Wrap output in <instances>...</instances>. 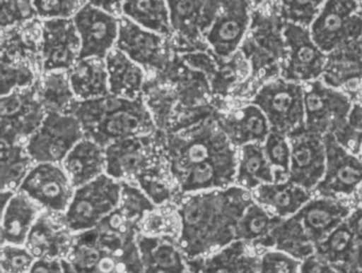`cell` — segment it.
Here are the masks:
<instances>
[{"instance_id": "cell-51", "label": "cell", "mask_w": 362, "mask_h": 273, "mask_svg": "<svg viewBox=\"0 0 362 273\" xmlns=\"http://www.w3.org/2000/svg\"><path fill=\"white\" fill-rule=\"evenodd\" d=\"M346 125L351 131L362 133V101L354 102Z\"/></svg>"}, {"instance_id": "cell-36", "label": "cell", "mask_w": 362, "mask_h": 273, "mask_svg": "<svg viewBox=\"0 0 362 273\" xmlns=\"http://www.w3.org/2000/svg\"><path fill=\"white\" fill-rule=\"evenodd\" d=\"M35 164L25 143H11L1 140V190H18Z\"/></svg>"}, {"instance_id": "cell-28", "label": "cell", "mask_w": 362, "mask_h": 273, "mask_svg": "<svg viewBox=\"0 0 362 273\" xmlns=\"http://www.w3.org/2000/svg\"><path fill=\"white\" fill-rule=\"evenodd\" d=\"M109 75L110 93L124 99L143 97L146 70L118 49L105 59Z\"/></svg>"}, {"instance_id": "cell-48", "label": "cell", "mask_w": 362, "mask_h": 273, "mask_svg": "<svg viewBox=\"0 0 362 273\" xmlns=\"http://www.w3.org/2000/svg\"><path fill=\"white\" fill-rule=\"evenodd\" d=\"M300 273H341L332 265L319 260L315 254L302 260Z\"/></svg>"}, {"instance_id": "cell-15", "label": "cell", "mask_w": 362, "mask_h": 273, "mask_svg": "<svg viewBox=\"0 0 362 273\" xmlns=\"http://www.w3.org/2000/svg\"><path fill=\"white\" fill-rule=\"evenodd\" d=\"M291 148L289 181L313 192L323 178L326 167L324 135L302 127L287 135Z\"/></svg>"}, {"instance_id": "cell-25", "label": "cell", "mask_w": 362, "mask_h": 273, "mask_svg": "<svg viewBox=\"0 0 362 273\" xmlns=\"http://www.w3.org/2000/svg\"><path fill=\"white\" fill-rule=\"evenodd\" d=\"M44 210L21 190L13 193L1 211V245H25Z\"/></svg>"}, {"instance_id": "cell-42", "label": "cell", "mask_w": 362, "mask_h": 273, "mask_svg": "<svg viewBox=\"0 0 362 273\" xmlns=\"http://www.w3.org/2000/svg\"><path fill=\"white\" fill-rule=\"evenodd\" d=\"M35 262L37 258L26 245H1V273H29Z\"/></svg>"}, {"instance_id": "cell-17", "label": "cell", "mask_w": 362, "mask_h": 273, "mask_svg": "<svg viewBox=\"0 0 362 273\" xmlns=\"http://www.w3.org/2000/svg\"><path fill=\"white\" fill-rule=\"evenodd\" d=\"M351 210L344 201L332 197L311 198L290 220L309 247L315 249L337 226L351 214Z\"/></svg>"}, {"instance_id": "cell-47", "label": "cell", "mask_w": 362, "mask_h": 273, "mask_svg": "<svg viewBox=\"0 0 362 273\" xmlns=\"http://www.w3.org/2000/svg\"><path fill=\"white\" fill-rule=\"evenodd\" d=\"M345 148L362 159V133L351 131L345 125L338 133L334 135Z\"/></svg>"}, {"instance_id": "cell-29", "label": "cell", "mask_w": 362, "mask_h": 273, "mask_svg": "<svg viewBox=\"0 0 362 273\" xmlns=\"http://www.w3.org/2000/svg\"><path fill=\"white\" fill-rule=\"evenodd\" d=\"M252 194L256 202L283 219L296 214L311 199V192L289 180L262 184Z\"/></svg>"}, {"instance_id": "cell-45", "label": "cell", "mask_w": 362, "mask_h": 273, "mask_svg": "<svg viewBox=\"0 0 362 273\" xmlns=\"http://www.w3.org/2000/svg\"><path fill=\"white\" fill-rule=\"evenodd\" d=\"M3 29L37 17L31 0H1Z\"/></svg>"}, {"instance_id": "cell-1", "label": "cell", "mask_w": 362, "mask_h": 273, "mask_svg": "<svg viewBox=\"0 0 362 273\" xmlns=\"http://www.w3.org/2000/svg\"><path fill=\"white\" fill-rule=\"evenodd\" d=\"M162 141L180 197L234 186L238 148L220 126L217 114L182 131L162 133Z\"/></svg>"}, {"instance_id": "cell-3", "label": "cell", "mask_w": 362, "mask_h": 273, "mask_svg": "<svg viewBox=\"0 0 362 273\" xmlns=\"http://www.w3.org/2000/svg\"><path fill=\"white\" fill-rule=\"evenodd\" d=\"M69 114L83 126L86 137L107 147L113 142L156 133L158 131L151 110L143 97L124 99L110 95L77 101Z\"/></svg>"}, {"instance_id": "cell-26", "label": "cell", "mask_w": 362, "mask_h": 273, "mask_svg": "<svg viewBox=\"0 0 362 273\" xmlns=\"http://www.w3.org/2000/svg\"><path fill=\"white\" fill-rule=\"evenodd\" d=\"M76 188L100 176L107 169L105 147L90 138L84 137L76 144L61 163Z\"/></svg>"}, {"instance_id": "cell-35", "label": "cell", "mask_w": 362, "mask_h": 273, "mask_svg": "<svg viewBox=\"0 0 362 273\" xmlns=\"http://www.w3.org/2000/svg\"><path fill=\"white\" fill-rule=\"evenodd\" d=\"M37 95L46 112L69 114L77 102L69 71H43V75L37 83Z\"/></svg>"}, {"instance_id": "cell-24", "label": "cell", "mask_w": 362, "mask_h": 273, "mask_svg": "<svg viewBox=\"0 0 362 273\" xmlns=\"http://www.w3.org/2000/svg\"><path fill=\"white\" fill-rule=\"evenodd\" d=\"M143 273H187V258L179 243L164 237L137 234Z\"/></svg>"}, {"instance_id": "cell-21", "label": "cell", "mask_w": 362, "mask_h": 273, "mask_svg": "<svg viewBox=\"0 0 362 273\" xmlns=\"http://www.w3.org/2000/svg\"><path fill=\"white\" fill-rule=\"evenodd\" d=\"M74 234L62 219V215L42 212L29 233L26 245L37 260H63L73 245Z\"/></svg>"}, {"instance_id": "cell-2", "label": "cell", "mask_w": 362, "mask_h": 273, "mask_svg": "<svg viewBox=\"0 0 362 273\" xmlns=\"http://www.w3.org/2000/svg\"><path fill=\"white\" fill-rule=\"evenodd\" d=\"M253 201L251 190L236 184L180 197L179 245L186 258L207 255L236 241L239 220Z\"/></svg>"}, {"instance_id": "cell-54", "label": "cell", "mask_w": 362, "mask_h": 273, "mask_svg": "<svg viewBox=\"0 0 362 273\" xmlns=\"http://www.w3.org/2000/svg\"><path fill=\"white\" fill-rule=\"evenodd\" d=\"M187 273H190V272H189V270H188V272H187Z\"/></svg>"}, {"instance_id": "cell-37", "label": "cell", "mask_w": 362, "mask_h": 273, "mask_svg": "<svg viewBox=\"0 0 362 273\" xmlns=\"http://www.w3.org/2000/svg\"><path fill=\"white\" fill-rule=\"evenodd\" d=\"M181 217L175 202L158 205L146 214L139 226V234L164 237L179 243L181 235Z\"/></svg>"}, {"instance_id": "cell-27", "label": "cell", "mask_w": 362, "mask_h": 273, "mask_svg": "<svg viewBox=\"0 0 362 273\" xmlns=\"http://www.w3.org/2000/svg\"><path fill=\"white\" fill-rule=\"evenodd\" d=\"M323 78L327 84L349 93L362 89V38L327 54Z\"/></svg>"}, {"instance_id": "cell-38", "label": "cell", "mask_w": 362, "mask_h": 273, "mask_svg": "<svg viewBox=\"0 0 362 273\" xmlns=\"http://www.w3.org/2000/svg\"><path fill=\"white\" fill-rule=\"evenodd\" d=\"M156 207L149 197L136 184L122 182V194L116 210L129 224L137 228V230L146 214Z\"/></svg>"}, {"instance_id": "cell-4", "label": "cell", "mask_w": 362, "mask_h": 273, "mask_svg": "<svg viewBox=\"0 0 362 273\" xmlns=\"http://www.w3.org/2000/svg\"><path fill=\"white\" fill-rule=\"evenodd\" d=\"M136 237L98 228L75 234L63 260L67 273H143Z\"/></svg>"}, {"instance_id": "cell-19", "label": "cell", "mask_w": 362, "mask_h": 273, "mask_svg": "<svg viewBox=\"0 0 362 273\" xmlns=\"http://www.w3.org/2000/svg\"><path fill=\"white\" fill-rule=\"evenodd\" d=\"M167 40L166 36L144 29L122 16L115 48L139 63L146 71H158L166 67L170 57Z\"/></svg>"}, {"instance_id": "cell-39", "label": "cell", "mask_w": 362, "mask_h": 273, "mask_svg": "<svg viewBox=\"0 0 362 273\" xmlns=\"http://www.w3.org/2000/svg\"><path fill=\"white\" fill-rule=\"evenodd\" d=\"M264 154L274 169L275 182L285 181L289 178L291 148L287 135L271 131L262 144Z\"/></svg>"}, {"instance_id": "cell-10", "label": "cell", "mask_w": 362, "mask_h": 273, "mask_svg": "<svg viewBox=\"0 0 362 273\" xmlns=\"http://www.w3.org/2000/svg\"><path fill=\"white\" fill-rule=\"evenodd\" d=\"M353 99L323 78L304 84L305 128L321 135H336L346 125Z\"/></svg>"}, {"instance_id": "cell-46", "label": "cell", "mask_w": 362, "mask_h": 273, "mask_svg": "<svg viewBox=\"0 0 362 273\" xmlns=\"http://www.w3.org/2000/svg\"><path fill=\"white\" fill-rule=\"evenodd\" d=\"M345 220L355 235L356 247H357L355 265L351 273H362V207L351 211Z\"/></svg>"}, {"instance_id": "cell-12", "label": "cell", "mask_w": 362, "mask_h": 273, "mask_svg": "<svg viewBox=\"0 0 362 273\" xmlns=\"http://www.w3.org/2000/svg\"><path fill=\"white\" fill-rule=\"evenodd\" d=\"M84 137L83 126L74 114L47 112L25 146L33 162L61 164Z\"/></svg>"}, {"instance_id": "cell-32", "label": "cell", "mask_w": 362, "mask_h": 273, "mask_svg": "<svg viewBox=\"0 0 362 273\" xmlns=\"http://www.w3.org/2000/svg\"><path fill=\"white\" fill-rule=\"evenodd\" d=\"M272 182H275L274 169L264 154L262 144H247L239 147L235 184L253 192L258 186Z\"/></svg>"}, {"instance_id": "cell-53", "label": "cell", "mask_w": 362, "mask_h": 273, "mask_svg": "<svg viewBox=\"0 0 362 273\" xmlns=\"http://www.w3.org/2000/svg\"><path fill=\"white\" fill-rule=\"evenodd\" d=\"M356 1H357L358 4H361L362 6V0H356Z\"/></svg>"}, {"instance_id": "cell-33", "label": "cell", "mask_w": 362, "mask_h": 273, "mask_svg": "<svg viewBox=\"0 0 362 273\" xmlns=\"http://www.w3.org/2000/svg\"><path fill=\"white\" fill-rule=\"evenodd\" d=\"M122 14L144 29L166 37L175 32L167 0H124Z\"/></svg>"}, {"instance_id": "cell-5", "label": "cell", "mask_w": 362, "mask_h": 273, "mask_svg": "<svg viewBox=\"0 0 362 273\" xmlns=\"http://www.w3.org/2000/svg\"><path fill=\"white\" fill-rule=\"evenodd\" d=\"M252 17L249 0H205L197 28L215 56L228 61L240 51Z\"/></svg>"}, {"instance_id": "cell-50", "label": "cell", "mask_w": 362, "mask_h": 273, "mask_svg": "<svg viewBox=\"0 0 362 273\" xmlns=\"http://www.w3.org/2000/svg\"><path fill=\"white\" fill-rule=\"evenodd\" d=\"M88 4L114 16L122 17L124 0H88Z\"/></svg>"}, {"instance_id": "cell-20", "label": "cell", "mask_w": 362, "mask_h": 273, "mask_svg": "<svg viewBox=\"0 0 362 273\" xmlns=\"http://www.w3.org/2000/svg\"><path fill=\"white\" fill-rule=\"evenodd\" d=\"M119 18L90 4H86L73 17L81 40L80 59H105L115 49L119 34Z\"/></svg>"}, {"instance_id": "cell-30", "label": "cell", "mask_w": 362, "mask_h": 273, "mask_svg": "<svg viewBox=\"0 0 362 273\" xmlns=\"http://www.w3.org/2000/svg\"><path fill=\"white\" fill-rule=\"evenodd\" d=\"M69 75L77 101H88L110 95L105 59H79L69 70Z\"/></svg>"}, {"instance_id": "cell-41", "label": "cell", "mask_w": 362, "mask_h": 273, "mask_svg": "<svg viewBox=\"0 0 362 273\" xmlns=\"http://www.w3.org/2000/svg\"><path fill=\"white\" fill-rule=\"evenodd\" d=\"M35 84V75L29 66L3 59L1 95L13 92L18 89L27 88Z\"/></svg>"}, {"instance_id": "cell-22", "label": "cell", "mask_w": 362, "mask_h": 273, "mask_svg": "<svg viewBox=\"0 0 362 273\" xmlns=\"http://www.w3.org/2000/svg\"><path fill=\"white\" fill-rule=\"evenodd\" d=\"M241 241L200 257L187 260L190 273H258L259 255Z\"/></svg>"}, {"instance_id": "cell-23", "label": "cell", "mask_w": 362, "mask_h": 273, "mask_svg": "<svg viewBox=\"0 0 362 273\" xmlns=\"http://www.w3.org/2000/svg\"><path fill=\"white\" fill-rule=\"evenodd\" d=\"M217 120L237 148L247 144H264L271 133L264 112L250 102L228 114H217Z\"/></svg>"}, {"instance_id": "cell-49", "label": "cell", "mask_w": 362, "mask_h": 273, "mask_svg": "<svg viewBox=\"0 0 362 273\" xmlns=\"http://www.w3.org/2000/svg\"><path fill=\"white\" fill-rule=\"evenodd\" d=\"M29 273H67L64 260H37Z\"/></svg>"}, {"instance_id": "cell-9", "label": "cell", "mask_w": 362, "mask_h": 273, "mask_svg": "<svg viewBox=\"0 0 362 273\" xmlns=\"http://www.w3.org/2000/svg\"><path fill=\"white\" fill-rule=\"evenodd\" d=\"M309 32L326 54L361 40V4L356 0H326Z\"/></svg>"}, {"instance_id": "cell-31", "label": "cell", "mask_w": 362, "mask_h": 273, "mask_svg": "<svg viewBox=\"0 0 362 273\" xmlns=\"http://www.w3.org/2000/svg\"><path fill=\"white\" fill-rule=\"evenodd\" d=\"M356 253L355 235L346 220H344L324 241L315 245L313 254L319 260L332 265L341 273H351Z\"/></svg>"}, {"instance_id": "cell-43", "label": "cell", "mask_w": 362, "mask_h": 273, "mask_svg": "<svg viewBox=\"0 0 362 273\" xmlns=\"http://www.w3.org/2000/svg\"><path fill=\"white\" fill-rule=\"evenodd\" d=\"M37 17L48 19L73 18L88 0H31Z\"/></svg>"}, {"instance_id": "cell-13", "label": "cell", "mask_w": 362, "mask_h": 273, "mask_svg": "<svg viewBox=\"0 0 362 273\" xmlns=\"http://www.w3.org/2000/svg\"><path fill=\"white\" fill-rule=\"evenodd\" d=\"M45 108L37 95V83L27 88L1 95V140L25 143L45 119Z\"/></svg>"}, {"instance_id": "cell-40", "label": "cell", "mask_w": 362, "mask_h": 273, "mask_svg": "<svg viewBox=\"0 0 362 273\" xmlns=\"http://www.w3.org/2000/svg\"><path fill=\"white\" fill-rule=\"evenodd\" d=\"M326 0H275V8L285 23L309 28Z\"/></svg>"}, {"instance_id": "cell-34", "label": "cell", "mask_w": 362, "mask_h": 273, "mask_svg": "<svg viewBox=\"0 0 362 273\" xmlns=\"http://www.w3.org/2000/svg\"><path fill=\"white\" fill-rule=\"evenodd\" d=\"M283 218L273 214L255 200L247 207L236 229V241L254 249H268L269 238Z\"/></svg>"}, {"instance_id": "cell-7", "label": "cell", "mask_w": 362, "mask_h": 273, "mask_svg": "<svg viewBox=\"0 0 362 273\" xmlns=\"http://www.w3.org/2000/svg\"><path fill=\"white\" fill-rule=\"evenodd\" d=\"M250 103L264 112L272 131L288 135L305 126L304 84L276 76L260 85Z\"/></svg>"}, {"instance_id": "cell-18", "label": "cell", "mask_w": 362, "mask_h": 273, "mask_svg": "<svg viewBox=\"0 0 362 273\" xmlns=\"http://www.w3.org/2000/svg\"><path fill=\"white\" fill-rule=\"evenodd\" d=\"M43 71H69L80 59L81 40L73 18L42 20Z\"/></svg>"}, {"instance_id": "cell-6", "label": "cell", "mask_w": 362, "mask_h": 273, "mask_svg": "<svg viewBox=\"0 0 362 273\" xmlns=\"http://www.w3.org/2000/svg\"><path fill=\"white\" fill-rule=\"evenodd\" d=\"M105 174L137 184L154 176L171 175L163 148L162 131L113 142L105 147Z\"/></svg>"}, {"instance_id": "cell-44", "label": "cell", "mask_w": 362, "mask_h": 273, "mask_svg": "<svg viewBox=\"0 0 362 273\" xmlns=\"http://www.w3.org/2000/svg\"><path fill=\"white\" fill-rule=\"evenodd\" d=\"M302 260L279 251L267 250L259 257L258 273H300Z\"/></svg>"}, {"instance_id": "cell-16", "label": "cell", "mask_w": 362, "mask_h": 273, "mask_svg": "<svg viewBox=\"0 0 362 273\" xmlns=\"http://www.w3.org/2000/svg\"><path fill=\"white\" fill-rule=\"evenodd\" d=\"M325 173L313 190L320 197L349 195L362 183V159L345 148L334 135H324Z\"/></svg>"}, {"instance_id": "cell-52", "label": "cell", "mask_w": 362, "mask_h": 273, "mask_svg": "<svg viewBox=\"0 0 362 273\" xmlns=\"http://www.w3.org/2000/svg\"><path fill=\"white\" fill-rule=\"evenodd\" d=\"M250 2H251L252 6H253V8H255V6H264V4H268L269 0H249Z\"/></svg>"}, {"instance_id": "cell-8", "label": "cell", "mask_w": 362, "mask_h": 273, "mask_svg": "<svg viewBox=\"0 0 362 273\" xmlns=\"http://www.w3.org/2000/svg\"><path fill=\"white\" fill-rule=\"evenodd\" d=\"M120 194L122 182L105 174L76 188L63 222L74 234L93 230L116 210Z\"/></svg>"}, {"instance_id": "cell-14", "label": "cell", "mask_w": 362, "mask_h": 273, "mask_svg": "<svg viewBox=\"0 0 362 273\" xmlns=\"http://www.w3.org/2000/svg\"><path fill=\"white\" fill-rule=\"evenodd\" d=\"M18 190L30 197L45 211L63 215L76 188L62 165L35 163Z\"/></svg>"}, {"instance_id": "cell-11", "label": "cell", "mask_w": 362, "mask_h": 273, "mask_svg": "<svg viewBox=\"0 0 362 273\" xmlns=\"http://www.w3.org/2000/svg\"><path fill=\"white\" fill-rule=\"evenodd\" d=\"M281 34L284 55L279 76L300 84L322 78L328 56L311 37L309 28L284 23Z\"/></svg>"}]
</instances>
